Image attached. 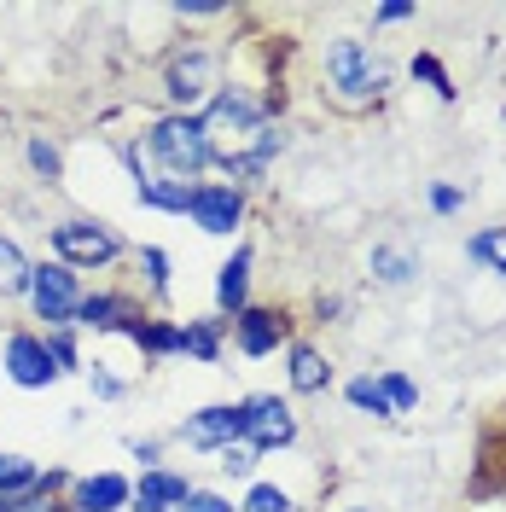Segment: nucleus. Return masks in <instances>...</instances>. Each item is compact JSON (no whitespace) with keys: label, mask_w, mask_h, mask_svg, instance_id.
<instances>
[{"label":"nucleus","mask_w":506,"mask_h":512,"mask_svg":"<svg viewBox=\"0 0 506 512\" xmlns=\"http://www.w3.org/2000/svg\"><path fill=\"white\" fill-rule=\"evenodd\" d=\"M152 158L169 169V181H187L198 175L204 163L216 158V146H210V134L198 128V117H163L152 128Z\"/></svg>","instance_id":"obj_1"},{"label":"nucleus","mask_w":506,"mask_h":512,"mask_svg":"<svg viewBox=\"0 0 506 512\" xmlns=\"http://www.w3.org/2000/svg\"><path fill=\"white\" fill-rule=\"evenodd\" d=\"M326 70H332V88H338V105H367V99H379L384 88V70L373 64V53L361 47V41H332V53H326Z\"/></svg>","instance_id":"obj_2"},{"label":"nucleus","mask_w":506,"mask_h":512,"mask_svg":"<svg viewBox=\"0 0 506 512\" xmlns=\"http://www.w3.org/2000/svg\"><path fill=\"white\" fill-rule=\"evenodd\" d=\"M198 128L210 134V146L216 140H251V134H262V105H256L251 94H239V88H222V94L210 99V111L198 117Z\"/></svg>","instance_id":"obj_3"},{"label":"nucleus","mask_w":506,"mask_h":512,"mask_svg":"<svg viewBox=\"0 0 506 512\" xmlns=\"http://www.w3.org/2000/svg\"><path fill=\"white\" fill-rule=\"evenodd\" d=\"M30 297H35V315L41 320H76L82 297H76V274L64 262H41L30 268Z\"/></svg>","instance_id":"obj_4"},{"label":"nucleus","mask_w":506,"mask_h":512,"mask_svg":"<svg viewBox=\"0 0 506 512\" xmlns=\"http://www.w3.org/2000/svg\"><path fill=\"white\" fill-rule=\"evenodd\" d=\"M53 245H59L64 268H70V262H111V256L123 251V245H117L99 222H64V227H53Z\"/></svg>","instance_id":"obj_5"},{"label":"nucleus","mask_w":506,"mask_h":512,"mask_svg":"<svg viewBox=\"0 0 506 512\" xmlns=\"http://www.w3.org/2000/svg\"><path fill=\"white\" fill-rule=\"evenodd\" d=\"M6 373L24 384V390H41V384L59 379V361H53V350L41 344V338H30V332H18L12 344H6Z\"/></svg>","instance_id":"obj_6"},{"label":"nucleus","mask_w":506,"mask_h":512,"mask_svg":"<svg viewBox=\"0 0 506 512\" xmlns=\"http://www.w3.org/2000/svg\"><path fill=\"white\" fill-rule=\"evenodd\" d=\"M233 437H245V408H204L187 419V443L198 448H233Z\"/></svg>","instance_id":"obj_7"},{"label":"nucleus","mask_w":506,"mask_h":512,"mask_svg":"<svg viewBox=\"0 0 506 512\" xmlns=\"http://www.w3.org/2000/svg\"><path fill=\"white\" fill-rule=\"evenodd\" d=\"M192 222L204 233H233L239 227V192L233 187H192Z\"/></svg>","instance_id":"obj_8"},{"label":"nucleus","mask_w":506,"mask_h":512,"mask_svg":"<svg viewBox=\"0 0 506 512\" xmlns=\"http://www.w3.org/2000/svg\"><path fill=\"white\" fill-rule=\"evenodd\" d=\"M210 88H216V59H210V53L175 59V70H169V99H175V105H192V99H204Z\"/></svg>","instance_id":"obj_9"},{"label":"nucleus","mask_w":506,"mask_h":512,"mask_svg":"<svg viewBox=\"0 0 506 512\" xmlns=\"http://www.w3.org/2000/svg\"><path fill=\"white\" fill-rule=\"evenodd\" d=\"M291 414H285L280 402H245V437H251V448H280L291 443Z\"/></svg>","instance_id":"obj_10"},{"label":"nucleus","mask_w":506,"mask_h":512,"mask_svg":"<svg viewBox=\"0 0 506 512\" xmlns=\"http://www.w3.org/2000/svg\"><path fill=\"white\" fill-rule=\"evenodd\" d=\"M192 489H187V478H169V472H146L140 478V507L134 512H175L181 501H187Z\"/></svg>","instance_id":"obj_11"},{"label":"nucleus","mask_w":506,"mask_h":512,"mask_svg":"<svg viewBox=\"0 0 506 512\" xmlns=\"http://www.w3.org/2000/svg\"><path fill=\"white\" fill-rule=\"evenodd\" d=\"M128 501V483L117 472H105V478H88L76 489V512H117Z\"/></svg>","instance_id":"obj_12"},{"label":"nucleus","mask_w":506,"mask_h":512,"mask_svg":"<svg viewBox=\"0 0 506 512\" xmlns=\"http://www.w3.org/2000/svg\"><path fill=\"white\" fill-rule=\"evenodd\" d=\"M140 181V204H158V210H192V187L187 181H158V175H146V169H134Z\"/></svg>","instance_id":"obj_13"},{"label":"nucleus","mask_w":506,"mask_h":512,"mask_svg":"<svg viewBox=\"0 0 506 512\" xmlns=\"http://www.w3.org/2000/svg\"><path fill=\"white\" fill-rule=\"evenodd\" d=\"M245 286H251V251H233V262H222V280H216L222 309H239L245 315Z\"/></svg>","instance_id":"obj_14"},{"label":"nucleus","mask_w":506,"mask_h":512,"mask_svg":"<svg viewBox=\"0 0 506 512\" xmlns=\"http://www.w3.org/2000/svg\"><path fill=\"white\" fill-rule=\"evenodd\" d=\"M239 344H245L251 355H268L274 344H280V320L262 315V309H245V315H239Z\"/></svg>","instance_id":"obj_15"},{"label":"nucleus","mask_w":506,"mask_h":512,"mask_svg":"<svg viewBox=\"0 0 506 512\" xmlns=\"http://www.w3.org/2000/svg\"><path fill=\"white\" fill-rule=\"evenodd\" d=\"M76 320H82V326H123L128 338H140V326L128 320V309L117 303V297H82V309H76Z\"/></svg>","instance_id":"obj_16"},{"label":"nucleus","mask_w":506,"mask_h":512,"mask_svg":"<svg viewBox=\"0 0 506 512\" xmlns=\"http://www.w3.org/2000/svg\"><path fill=\"white\" fill-rule=\"evenodd\" d=\"M466 251H472L477 262H489L495 274H506V227H483V233H472Z\"/></svg>","instance_id":"obj_17"},{"label":"nucleus","mask_w":506,"mask_h":512,"mask_svg":"<svg viewBox=\"0 0 506 512\" xmlns=\"http://www.w3.org/2000/svg\"><path fill=\"white\" fill-rule=\"evenodd\" d=\"M41 472H35L30 460H18V454H0V495H18V489H35Z\"/></svg>","instance_id":"obj_18"},{"label":"nucleus","mask_w":506,"mask_h":512,"mask_svg":"<svg viewBox=\"0 0 506 512\" xmlns=\"http://www.w3.org/2000/svg\"><path fill=\"white\" fill-rule=\"evenodd\" d=\"M0 291H30V262L18 256V245L0 239Z\"/></svg>","instance_id":"obj_19"},{"label":"nucleus","mask_w":506,"mask_h":512,"mask_svg":"<svg viewBox=\"0 0 506 512\" xmlns=\"http://www.w3.org/2000/svg\"><path fill=\"white\" fill-rule=\"evenodd\" d=\"M291 384L297 390H320L326 384V361L315 350H291Z\"/></svg>","instance_id":"obj_20"},{"label":"nucleus","mask_w":506,"mask_h":512,"mask_svg":"<svg viewBox=\"0 0 506 512\" xmlns=\"http://www.w3.org/2000/svg\"><path fill=\"white\" fill-rule=\"evenodd\" d=\"M349 402H355V408H373L379 419H390V402H384V384H373V379H349Z\"/></svg>","instance_id":"obj_21"},{"label":"nucleus","mask_w":506,"mask_h":512,"mask_svg":"<svg viewBox=\"0 0 506 512\" xmlns=\"http://www.w3.org/2000/svg\"><path fill=\"white\" fill-rule=\"evenodd\" d=\"M245 512H291V495H285V489H274V483H256L251 501H245Z\"/></svg>","instance_id":"obj_22"},{"label":"nucleus","mask_w":506,"mask_h":512,"mask_svg":"<svg viewBox=\"0 0 506 512\" xmlns=\"http://www.w3.org/2000/svg\"><path fill=\"white\" fill-rule=\"evenodd\" d=\"M379 384H384V402H390V414H402V408H413V402H419V390H413L402 373H384Z\"/></svg>","instance_id":"obj_23"},{"label":"nucleus","mask_w":506,"mask_h":512,"mask_svg":"<svg viewBox=\"0 0 506 512\" xmlns=\"http://www.w3.org/2000/svg\"><path fill=\"white\" fill-rule=\"evenodd\" d=\"M373 268H379L390 286H402V280L413 274V262H408V256H396V251H373Z\"/></svg>","instance_id":"obj_24"},{"label":"nucleus","mask_w":506,"mask_h":512,"mask_svg":"<svg viewBox=\"0 0 506 512\" xmlns=\"http://www.w3.org/2000/svg\"><path fill=\"white\" fill-rule=\"evenodd\" d=\"M181 350L210 361V355H216V326H187V332H181Z\"/></svg>","instance_id":"obj_25"},{"label":"nucleus","mask_w":506,"mask_h":512,"mask_svg":"<svg viewBox=\"0 0 506 512\" xmlns=\"http://www.w3.org/2000/svg\"><path fill=\"white\" fill-rule=\"evenodd\" d=\"M134 344H146V350H181V332L175 326H146Z\"/></svg>","instance_id":"obj_26"},{"label":"nucleus","mask_w":506,"mask_h":512,"mask_svg":"<svg viewBox=\"0 0 506 512\" xmlns=\"http://www.w3.org/2000/svg\"><path fill=\"white\" fill-rule=\"evenodd\" d=\"M30 163L47 175V181H59V152H53L47 140H30Z\"/></svg>","instance_id":"obj_27"},{"label":"nucleus","mask_w":506,"mask_h":512,"mask_svg":"<svg viewBox=\"0 0 506 512\" xmlns=\"http://www.w3.org/2000/svg\"><path fill=\"white\" fill-rule=\"evenodd\" d=\"M413 70H419L425 82H437V94H443V99H454V82H448V76H443V64H437V59H419V64H413Z\"/></svg>","instance_id":"obj_28"},{"label":"nucleus","mask_w":506,"mask_h":512,"mask_svg":"<svg viewBox=\"0 0 506 512\" xmlns=\"http://www.w3.org/2000/svg\"><path fill=\"white\" fill-rule=\"evenodd\" d=\"M175 512H233V507H227L222 495H187V501H181Z\"/></svg>","instance_id":"obj_29"},{"label":"nucleus","mask_w":506,"mask_h":512,"mask_svg":"<svg viewBox=\"0 0 506 512\" xmlns=\"http://www.w3.org/2000/svg\"><path fill=\"white\" fill-rule=\"evenodd\" d=\"M227 472H239V478H245V472H251L256 460H251V448H227V460H222Z\"/></svg>","instance_id":"obj_30"},{"label":"nucleus","mask_w":506,"mask_h":512,"mask_svg":"<svg viewBox=\"0 0 506 512\" xmlns=\"http://www.w3.org/2000/svg\"><path fill=\"white\" fill-rule=\"evenodd\" d=\"M146 268H152V286H169V256L163 251H146Z\"/></svg>","instance_id":"obj_31"},{"label":"nucleus","mask_w":506,"mask_h":512,"mask_svg":"<svg viewBox=\"0 0 506 512\" xmlns=\"http://www.w3.org/2000/svg\"><path fill=\"white\" fill-rule=\"evenodd\" d=\"M431 204H437V210H454V204H460V192H454V187H437V192H431Z\"/></svg>","instance_id":"obj_32"}]
</instances>
